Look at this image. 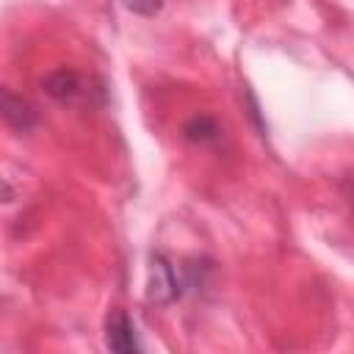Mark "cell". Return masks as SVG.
Masks as SVG:
<instances>
[{"mask_svg":"<svg viewBox=\"0 0 354 354\" xmlns=\"http://www.w3.org/2000/svg\"><path fill=\"white\" fill-rule=\"evenodd\" d=\"M183 138L196 147H213L221 141V124L207 113H196L183 124Z\"/></svg>","mask_w":354,"mask_h":354,"instance_id":"cell-5","label":"cell"},{"mask_svg":"<svg viewBox=\"0 0 354 354\" xmlns=\"http://www.w3.org/2000/svg\"><path fill=\"white\" fill-rule=\"evenodd\" d=\"M105 346L111 351H119V354H138V351L147 348L136 321L124 310H111L108 313V318H105Z\"/></svg>","mask_w":354,"mask_h":354,"instance_id":"cell-3","label":"cell"},{"mask_svg":"<svg viewBox=\"0 0 354 354\" xmlns=\"http://www.w3.org/2000/svg\"><path fill=\"white\" fill-rule=\"evenodd\" d=\"M0 108H3V119H6V124H8L11 130H17V133H30V130H36V124H39V111H36L22 94H17L14 88H3V94H0Z\"/></svg>","mask_w":354,"mask_h":354,"instance_id":"cell-4","label":"cell"},{"mask_svg":"<svg viewBox=\"0 0 354 354\" xmlns=\"http://www.w3.org/2000/svg\"><path fill=\"white\" fill-rule=\"evenodd\" d=\"M185 296L183 274L171 266V260L160 252L149 257V279H147V299L155 304H171Z\"/></svg>","mask_w":354,"mask_h":354,"instance_id":"cell-2","label":"cell"},{"mask_svg":"<svg viewBox=\"0 0 354 354\" xmlns=\"http://www.w3.org/2000/svg\"><path fill=\"white\" fill-rule=\"evenodd\" d=\"M41 88L50 100H55L58 105L66 108H77V105H91L94 97L102 94L100 86H94L91 77L80 75L77 69H55L41 80Z\"/></svg>","mask_w":354,"mask_h":354,"instance_id":"cell-1","label":"cell"},{"mask_svg":"<svg viewBox=\"0 0 354 354\" xmlns=\"http://www.w3.org/2000/svg\"><path fill=\"white\" fill-rule=\"evenodd\" d=\"M122 6L133 14H141V17H155L163 6V0H122Z\"/></svg>","mask_w":354,"mask_h":354,"instance_id":"cell-6","label":"cell"}]
</instances>
